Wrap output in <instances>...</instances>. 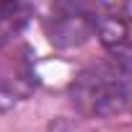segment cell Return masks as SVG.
I'll return each instance as SVG.
<instances>
[{
	"label": "cell",
	"mask_w": 132,
	"mask_h": 132,
	"mask_svg": "<svg viewBox=\"0 0 132 132\" xmlns=\"http://www.w3.org/2000/svg\"><path fill=\"white\" fill-rule=\"evenodd\" d=\"M73 104L88 117H114L129 106L132 80L124 60L114 57L109 62H96L86 68L70 86Z\"/></svg>",
	"instance_id": "6da1fadb"
},
{
	"label": "cell",
	"mask_w": 132,
	"mask_h": 132,
	"mask_svg": "<svg viewBox=\"0 0 132 132\" xmlns=\"http://www.w3.org/2000/svg\"><path fill=\"white\" fill-rule=\"evenodd\" d=\"M31 18L29 0H0V47H5Z\"/></svg>",
	"instance_id": "3957f363"
},
{
	"label": "cell",
	"mask_w": 132,
	"mask_h": 132,
	"mask_svg": "<svg viewBox=\"0 0 132 132\" xmlns=\"http://www.w3.org/2000/svg\"><path fill=\"white\" fill-rule=\"evenodd\" d=\"M101 16L93 0H49L47 11V36L60 49H73L86 44L98 31Z\"/></svg>",
	"instance_id": "7a4b0ae2"
}]
</instances>
